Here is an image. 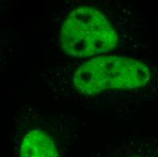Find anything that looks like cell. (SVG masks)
I'll use <instances>...</instances> for the list:
<instances>
[{"label":"cell","instance_id":"6da1fadb","mask_svg":"<svg viewBox=\"0 0 158 157\" xmlns=\"http://www.w3.org/2000/svg\"><path fill=\"white\" fill-rule=\"evenodd\" d=\"M39 76L56 100L116 119H127L158 101V64L139 56H103L54 64Z\"/></svg>","mask_w":158,"mask_h":157},{"label":"cell","instance_id":"7a4b0ae2","mask_svg":"<svg viewBox=\"0 0 158 157\" xmlns=\"http://www.w3.org/2000/svg\"><path fill=\"white\" fill-rule=\"evenodd\" d=\"M61 19L57 42L75 60L112 55L142 56L149 45L142 19L127 2L75 1Z\"/></svg>","mask_w":158,"mask_h":157},{"label":"cell","instance_id":"3957f363","mask_svg":"<svg viewBox=\"0 0 158 157\" xmlns=\"http://www.w3.org/2000/svg\"><path fill=\"white\" fill-rule=\"evenodd\" d=\"M75 120L68 113L26 105L15 118L17 156L62 157L60 142L72 133Z\"/></svg>","mask_w":158,"mask_h":157},{"label":"cell","instance_id":"277c9868","mask_svg":"<svg viewBox=\"0 0 158 157\" xmlns=\"http://www.w3.org/2000/svg\"><path fill=\"white\" fill-rule=\"evenodd\" d=\"M111 143L113 145L109 148L113 155H109V156L106 155L102 157H146L137 148V142L129 139V136Z\"/></svg>","mask_w":158,"mask_h":157}]
</instances>
